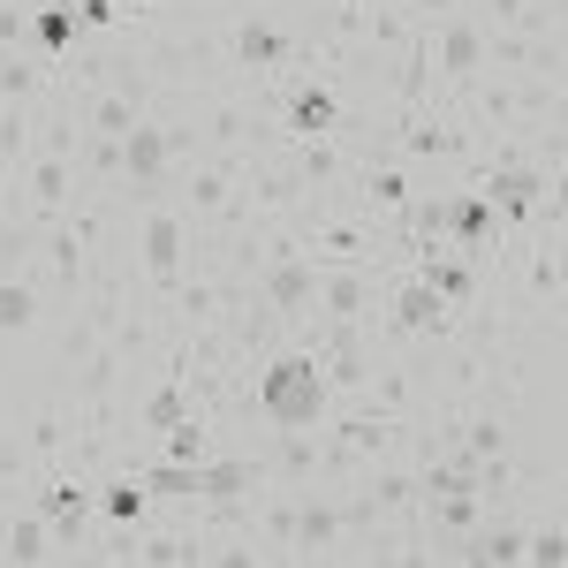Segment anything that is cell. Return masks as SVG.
<instances>
[{
	"mask_svg": "<svg viewBox=\"0 0 568 568\" xmlns=\"http://www.w3.org/2000/svg\"><path fill=\"white\" fill-rule=\"evenodd\" d=\"M31 508L45 516V530L61 538V546H84V524H91V485L77 463H53L31 478Z\"/></svg>",
	"mask_w": 568,
	"mask_h": 568,
	"instance_id": "cell-6",
	"label": "cell"
},
{
	"mask_svg": "<svg viewBox=\"0 0 568 568\" xmlns=\"http://www.w3.org/2000/svg\"><path fill=\"white\" fill-rule=\"evenodd\" d=\"M61 99V69L45 61L39 45L0 53V106H53Z\"/></svg>",
	"mask_w": 568,
	"mask_h": 568,
	"instance_id": "cell-9",
	"label": "cell"
},
{
	"mask_svg": "<svg viewBox=\"0 0 568 568\" xmlns=\"http://www.w3.org/2000/svg\"><path fill=\"white\" fill-rule=\"evenodd\" d=\"M296 31H304V23H288L281 8H243V16L220 31L227 77H235V84H243V77H251V84H258V77H281V69L296 61Z\"/></svg>",
	"mask_w": 568,
	"mask_h": 568,
	"instance_id": "cell-3",
	"label": "cell"
},
{
	"mask_svg": "<svg viewBox=\"0 0 568 568\" xmlns=\"http://www.w3.org/2000/svg\"><path fill=\"white\" fill-rule=\"evenodd\" d=\"M152 500H197V463H175V455H160V463H144L136 470Z\"/></svg>",
	"mask_w": 568,
	"mask_h": 568,
	"instance_id": "cell-13",
	"label": "cell"
},
{
	"mask_svg": "<svg viewBox=\"0 0 568 568\" xmlns=\"http://www.w3.org/2000/svg\"><path fill=\"white\" fill-rule=\"evenodd\" d=\"M77 39H84V16H77L69 0H39V8H31V45H39L53 69L77 53Z\"/></svg>",
	"mask_w": 568,
	"mask_h": 568,
	"instance_id": "cell-12",
	"label": "cell"
},
{
	"mask_svg": "<svg viewBox=\"0 0 568 568\" xmlns=\"http://www.w3.org/2000/svg\"><path fill=\"white\" fill-rule=\"evenodd\" d=\"M251 288H258L265 304L288 318V334H296L311 311H318V258H311V251H273V258L251 273Z\"/></svg>",
	"mask_w": 568,
	"mask_h": 568,
	"instance_id": "cell-5",
	"label": "cell"
},
{
	"mask_svg": "<svg viewBox=\"0 0 568 568\" xmlns=\"http://www.w3.org/2000/svg\"><path fill=\"white\" fill-rule=\"evenodd\" d=\"M326 394L334 387H326L311 342H281L258 364V379H251V409H258L265 425H326Z\"/></svg>",
	"mask_w": 568,
	"mask_h": 568,
	"instance_id": "cell-1",
	"label": "cell"
},
{
	"mask_svg": "<svg viewBox=\"0 0 568 568\" xmlns=\"http://www.w3.org/2000/svg\"><path fill=\"white\" fill-rule=\"evenodd\" d=\"M318 326H379V281L372 265H318Z\"/></svg>",
	"mask_w": 568,
	"mask_h": 568,
	"instance_id": "cell-7",
	"label": "cell"
},
{
	"mask_svg": "<svg viewBox=\"0 0 568 568\" xmlns=\"http://www.w3.org/2000/svg\"><path fill=\"white\" fill-rule=\"evenodd\" d=\"M0 538H8V500H0Z\"/></svg>",
	"mask_w": 568,
	"mask_h": 568,
	"instance_id": "cell-16",
	"label": "cell"
},
{
	"mask_svg": "<svg viewBox=\"0 0 568 568\" xmlns=\"http://www.w3.org/2000/svg\"><path fill=\"white\" fill-rule=\"evenodd\" d=\"M425 53H433V84L463 91L485 77V23L470 8H439V23L425 31Z\"/></svg>",
	"mask_w": 568,
	"mask_h": 568,
	"instance_id": "cell-4",
	"label": "cell"
},
{
	"mask_svg": "<svg viewBox=\"0 0 568 568\" xmlns=\"http://www.w3.org/2000/svg\"><path fill=\"white\" fill-rule=\"evenodd\" d=\"M190 243H197V227H190L182 205H168V197H144L136 205V288L152 304H168L175 281L190 273Z\"/></svg>",
	"mask_w": 568,
	"mask_h": 568,
	"instance_id": "cell-2",
	"label": "cell"
},
{
	"mask_svg": "<svg viewBox=\"0 0 568 568\" xmlns=\"http://www.w3.org/2000/svg\"><path fill=\"white\" fill-rule=\"evenodd\" d=\"M258 485H265L258 455H205L197 463V500H251Z\"/></svg>",
	"mask_w": 568,
	"mask_h": 568,
	"instance_id": "cell-11",
	"label": "cell"
},
{
	"mask_svg": "<svg viewBox=\"0 0 568 568\" xmlns=\"http://www.w3.org/2000/svg\"><path fill=\"white\" fill-rule=\"evenodd\" d=\"M23 45H31V8L0 0V53H23Z\"/></svg>",
	"mask_w": 568,
	"mask_h": 568,
	"instance_id": "cell-15",
	"label": "cell"
},
{
	"mask_svg": "<svg viewBox=\"0 0 568 568\" xmlns=\"http://www.w3.org/2000/svg\"><path fill=\"white\" fill-rule=\"evenodd\" d=\"M342 122H349V106H342V91L334 84H296L288 99H281V136L296 144V136H342Z\"/></svg>",
	"mask_w": 568,
	"mask_h": 568,
	"instance_id": "cell-8",
	"label": "cell"
},
{
	"mask_svg": "<svg viewBox=\"0 0 568 568\" xmlns=\"http://www.w3.org/2000/svg\"><path fill=\"white\" fill-rule=\"evenodd\" d=\"M524 561H538V568H561V561H568V530H561V516H546V524L524 538Z\"/></svg>",
	"mask_w": 568,
	"mask_h": 568,
	"instance_id": "cell-14",
	"label": "cell"
},
{
	"mask_svg": "<svg viewBox=\"0 0 568 568\" xmlns=\"http://www.w3.org/2000/svg\"><path fill=\"white\" fill-rule=\"evenodd\" d=\"M53 296H45L39 273H0V342H23V334H39Z\"/></svg>",
	"mask_w": 568,
	"mask_h": 568,
	"instance_id": "cell-10",
	"label": "cell"
}]
</instances>
